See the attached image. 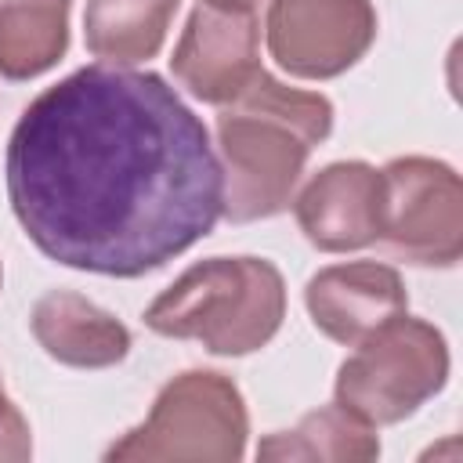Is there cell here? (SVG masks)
I'll list each match as a JSON object with an SVG mask.
<instances>
[{
  "instance_id": "12",
  "label": "cell",
  "mask_w": 463,
  "mask_h": 463,
  "mask_svg": "<svg viewBox=\"0 0 463 463\" xmlns=\"http://www.w3.org/2000/svg\"><path fill=\"white\" fill-rule=\"evenodd\" d=\"M376 456V427L336 402L300 416L297 427L275 430L257 445V459L268 463H369Z\"/></svg>"
},
{
  "instance_id": "2",
  "label": "cell",
  "mask_w": 463,
  "mask_h": 463,
  "mask_svg": "<svg viewBox=\"0 0 463 463\" xmlns=\"http://www.w3.org/2000/svg\"><path fill=\"white\" fill-rule=\"evenodd\" d=\"M333 130V101L257 72L217 112V159L224 177L221 217L250 224L282 213L315 145Z\"/></svg>"
},
{
  "instance_id": "6",
  "label": "cell",
  "mask_w": 463,
  "mask_h": 463,
  "mask_svg": "<svg viewBox=\"0 0 463 463\" xmlns=\"http://www.w3.org/2000/svg\"><path fill=\"white\" fill-rule=\"evenodd\" d=\"M380 246L416 268H452L463 257V184L430 156H398L383 170Z\"/></svg>"
},
{
  "instance_id": "4",
  "label": "cell",
  "mask_w": 463,
  "mask_h": 463,
  "mask_svg": "<svg viewBox=\"0 0 463 463\" xmlns=\"http://www.w3.org/2000/svg\"><path fill=\"white\" fill-rule=\"evenodd\" d=\"M246 438L250 412L235 380L217 369H184L159 387L148 416L105 449V459L239 463Z\"/></svg>"
},
{
  "instance_id": "10",
  "label": "cell",
  "mask_w": 463,
  "mask_h": 463,
  "mask_svg": "<svg viewBox=\"0 0 463 463\" xmlns=\"http://www.w3.org/2000/svg\"><path fill=\"white\" fill-rule=\"evenodd\" d=\"M304 307L322 336L354 347L362 336L402 315L409 307V293L398 268L383 260H347L307 279Z\"/></svg>"
},
{
  "instance_id": "16",
  "label": "cell",
  "mask_w": 463,
  "mask_h": 463,
  "mask_svg": "<svg viewBox=\"0 0 463 463\" xmlns=\"http://www.w3.org/2000/svg\"><path fill=\"white\" fill-rule=\"evenodd\" d=\"M0 282H4V268H0Z\"/></svg>"
},
{
  "instance_id": "13",
  "label": "cell",
  "mask_w": 463,
  "mask_h": 463,
  "mask_svg": "<svg viewBox=\"0 0 463 463\" xmlns=\"http://www.w3.org/2000/svg\"><path fill=\"white\" fill-rule=\"evenodd\" d=\"M181 0H87L83 43L101 65H141L159 54Z\"/></svg>"
},
{
  "instance_id": "17",
  "label": "cell",
  "mask_w": 463,
  "mask_h": 463,
  "mask_svg": "<svg viewBox=\"0 0 463 463\" xmlns=\"http://www.w3.org/2000/svg\"><path fill=\"white\" fill-rule=\"evenodd\" d=\"M246 4H253V0H246Z\"/></svg>"
},
{
  "instance_id": "15",
  "label": "cell",
  "mask_w": 463,
  "mask_h": 463,
  "mask_svg": "<svg viewBox=\"0 0 463 463\" xmlns=\"http://www.w3.org/2000/svg\"><path fill=\"white\" fill-rule=\"evenodd\" d=\"M33 456V434L18 405L7 398L0 380V463H22Z\"/></svg>"
},
{
  "instance_id": "3",
  "label": "cell",
  "mask_w": 463,
  "mask_h": 463,
  "mask_svg": "<svg viewBox=\"0 0 463 463\" xmlns=\"http://www.w3.org/2000/svg\"><path fill=\"white\" fill-rule=\"evenodd\" d=\"M282 318L286 282L264 257H206L145 307L152 333L195 340L221 358L260 351Z\"/></svg>"
},
{
  "instance_id": "14",
  "label": "cell",
  "mask_w": 463,
  "mask_h": 463,
  "mask_svg": "<svg viewBox=\"0 0 463 463\" xmlns=\"http://www.w3.org/2000/svg\"><path fill=\"white\" fill-rule=\"evenodd\" d=\"M72 0H0V76L33 80L54 69L69 47Z\"/></svg>"
},
{
  "instance_id": "8",
  "label": "cell",
  "mask_w": 463,
  "mask_h": 463,
  "mask_svg": "<svg viewBox=\"0 0 463 463\" xmlns=\"http://www.w3.org/2000/svg\"><path fill=\"white\" fill-rule=\"evenodd\" d=\"M174 80L206 105L232 101L260 72V25L246 0H199L170 58Z\"/></svg>"
},
{
  "instance_id": "11",
  "label": "cell",
  "mask_w": 463,
  "mask_h": 463,
  "mask_svg": "<svg viewBox=\"0 0 463 463\" xmlns=\"http://www.w3.org/2000/svg\"><path fill=\"white\" fill-rule=\"evenodd\" d=\"M29 329L61 365L109 369L130 354V329L76 289H51L33 304Z\"/></svg>"
},
{
  "instance_id": "1",
  "label": "cell",
  "mask_w": 463,
  "mask_h": 463,
  "mask_svg": "<svg viewBox=\"0 0 463 463\" xmlns=\"http://www.w3.org/2000/svg\"><path fill=\"white\" fill-rule=\"evenodd\" d=\"M4 174L29 242L90 275H148L221 221L210 130L156 72L83 65L40 90L11 130Z\"/></svg>"
},
{
  "instance_id": "5",
  "label": "cell",
  "mask_w": 463,
  "mask_h": 463,
  "mask_svg": "<svg viewBox=\"0 0 463 463\" xmlns=\"http://www.w3.org/2000/svg\"><path fill=\"white\" fill-rule=\"evenodd\" d=\"M449 380V344L438 326L394 315L354 344V354L336 369V405L373 427L402 423L430 402Z\"/></svg>"
},
{
  "instance_id": "7",
  "label": "cell",
  "mask_w": 463,
  "mask_h": 463,
  "mask_svg": "<svg viewBox=\"0 0 463 463\" xmlns=\"http://www.w3.org/2000/svg\"><path fill=\"white\" fill-rule=\"evenodd\" d=\"M264 36L275 65L297 80H333L376 40L373 0H271Z\"/></svg>"
},
{
  "instance_id": "9",
  "label": "cell",
  "mask_w": 463,
  "mask_h": 463,
  "mask_svg": "<svg viewBox=\"0 0 463 463\" xmlns=\"http://www.w3.org/2000/svg\"><path fill=\"white\" fill-rule=\"evenodd\" d=\"M293 217L322 253L365 250L383 224V174L362 159L329 163L293 195Z\"/></svg>"
}]
</instances>
